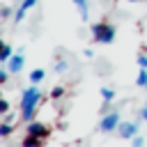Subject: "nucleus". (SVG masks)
<instances>
[{"label": "nucleus", "instance_id": "5", "mask_svg": "<svg viewBox=\"0 0 147 147\" xmlns=\"http://www.w3.org/2000/svg\"><path fill=\"white\" fill-rule=\"evenodd\" d=\"M117 133H119L122 138H133V136H138V126H136L133 122H119Z\"/></svg>", "mask_w": 147, "mask_h": 147}, {"label": "nucleus", "instance_id": "15", "mask_svg": "<svg viewBox=\"0 0 147 147\" xmlns=\"http://www.w3.org/2000/svg\"><path fill=\"white\" fill-rule=\"evenodd\" d=\"M101 96H103V101H113V96H115V92H113L110 87H103V90H101Z\"/></svg>", "mask_w": 147, "mask_h": 147}, {"label": "nucleus", "instance_id": "21", "mask_svg": "<svg viewBox=\"0 0 147 147\" xmlns=\"http://www.w3.org/2000/svg\"><path fill=\"white\" fill-rule=\"evenodd\" d=\"M2 46H5V41H2V39H0V48H2Z\"/></svg>", "mask_w": 147, "mask_h": 147}, {"label": "nucleus", "instance_id": "12", "mask_svg": "<svg viewBox=\"0 0 147 147\" xmlns=\"http://www.w3.org/2000/svg\"><path fill=\"white\" fill-rule=\"evenodd\" d=\"M136 83H138V87H145V83H147V69H140V74H138V78H136Z\"/></svg>", "mask_w": 147, "mask_h": 147}, {"label": "nucleus", "instance_id": "8", "mask_svg": "<svg viewBox=\"0 0 147 147\" xmlns=\"http://www.w3.org/2000/svg\"><path fill=\"white\" fill-rule=\"evenodd\" d=\"M23 69V55H11L9 60V71H21Z\"/></svg>", "mask_w": 147, "mask_h": 147}, {"label": "nucleus", "instance_id": "4", "mask_svg": "<svg viewBox=\"0 0 147 147\" xmlns=\"http://www.w3.org/2000/svg\"><path fill=\"white\" fill-rule=\"evenodd\" d=\"M28 133H30V136H39V138H48V136H51V126L32 119V122H28Z\"/></svg>", "mask_w": 147, "mask_h": 147}, {"label": "nucleus", "instance_id": "24", "mask_svg": "<svg viewBox=\"0 0 147 147\" xmlns=\"http://www.w3.org/2000/svg\"><path fill=\"white\" fill-rule=\"evenodd\" d=\"M145 90H147V83H145Z\"/></svg>", "mask_w": 147, "mask_h": 147}, {"label": "nucleus", "instance_id": "10", "mask_svg": "<svg viewBox=\"0 0 147 147\" xmlns=\"http://www.w3.org/2000/svg\"><path fill=\"white\" fill-rule=\"evenodd\" d=\"M62 96H64V87H62V85H55V87L51 90V99L55 101V99H62Z\"/></svg>", "mask_w": 147, "mask_h": 147}, {"label": "nucleus", "instance_id": "19", "mask_svg": "<svg viewBox=\"0 0 147 147\" xmlns=\"http://www.w3.org/2000/svg\"><path fill=\"white\" fill-rule=\"evenodd\" d=\"M5 80H7V71H2V69H0V85H2Z\"/></svg>", "mask_w": 147, "mask_h": 147}, {"label": "nucleus", "instance_id": "17", "mask_svg": "<svg viewBox=\"0 0 147 147\" xmlns=\"http://www.w3.org/2000/svg\"><path fill=\"white\" fill-rule=\"evenodd\" d=\"M138 64L140 69H147V55H138Z\"/></svg>", "mask_w": 147, "mask_h": 147}, {"label": "nucleus", "instance_id": "1", "mask_svg": "<svg viewBox=\"0 0 147 147\" xmlns=\"http://www.w3.org/2000/svg\"><path fill=\"white\" fill-rule=\"evenodd\" d=\"M41 101V92L37 87H28L21 96V117L25 122H32L34 119V113H37V103Z\"/></svg>", "mask_w": 147, "mask_h": 147}, {"label": "nucleus", "instance_id": "13", "mask_svg": "<svg viewBox=\"0 0 147 147\" xmlns=\"http://www.w3.org/2000/svg\"><path fill=\"white\" fill-rule=\"evenodd\" d=\"M41 78H44V71H41V69H34V71H32V74H30V80H32V83H34V85H37V83H39V80H41Z\"/></svg>", "mask_w": 147, "mask_h": 147}, {"label": "nucleus", "instance_id": "2", "mask_svg": "<svg viewBox=\"0 0 147 147\" xmlns=\"http://www.w3.org/2000/svg\"><path fill=\"white\" fill-rule=\"evenodd\" d=\"M92 37H94V41H99V44H110V41L115 39V28H113L108 21H99V23L92 25Z\"/></svg>", "mask_w": 147, "mask_h": 147}, {"label": "nucleus", "instance_id": "3", "mask_svg": "<svg viewBox=\"0 0 147 147\" xmlns=\"http://www.w3.org/2000/svg\"><path fill=\"white\" fill-rule=\"evenodd\" d=\"M117 126H119V115L117 113H106L101 117V122H99V131H103V133H110Z\"/></svg>", "mask_w": 147, "mask_h": 147}, {"label": "nucleus", "instance_id": "11", "mask_svg": "<svg viewBox=\"0 0 147 147\" xmlns=\"http://www.w3.org/2000/svg\"><path fill=\"white\" fill-rule=\"evenodd\" d=\"M74 2H76V7L80 9V16L87 18V0H74Z\"/></svg>", "mask_w": 147, "mask_h": 147}, {"label": "nucleus", "instance_id": "16", "mask_svg": "<svg viewBox=\"0 0 147 147\" xmlns=\"http://www.w3.org/2000/svg\"><path fill=\"white\" fill-rule=\"evenodd\" d=\"M5 113H9V101L0 99V115H5Z\"/></svg>", "mask_w": 147, "mask_h": 147}, {"label": "nucleus", "instance_id": "18", "mask_svg": "<svg viewBox=\"0 0 147 147\" xmlns=\"http://www.w3.org/2000/svg\"><path fill=\"white\" fill-rule=\"evenodd\" d=\"M142 145H145V140L140 136H133V147H142Z\"/></svg>", "mask_w": 147, "mask_h": 147}, {"label": "nucleus", "instance_id": "9", "mask_svg": "<svg viewBox=\"0 0 147 147\" xmlns=\"http://www.w3.org/2000/svg\"><path fill=\"white\" fill-rule=\"evenodd\" d=\"M9 60H11V46L5 44V46L0 48V62H9Z\"/></svg>", "mask_w": 147, "mask_h": 147}, {"label": "nucleus", "instance_id": "22", "mask_svg": "<svg viewBox=\"0 0 147 147\" xmlns=\"http://www.w3.org/2000/svg\"><path fill=\"white\" fill-rule=\"evenodd\" d=\"M129 2H140V0H129Z\"/></svg>", "mask_w": 147, "mask_h": 147}, {"label": "nucleus", "instance_id": "20", "mask_svg": "<svg viewBox=\"0 0 147 147\" xmlns=\"http://www.w3.org/2000/svg\"><path fill=\"white\" fill-rule=\"evenodd\" d=\"M142 117H145V119H147V106H145V108H142Z\"/></svg>", "mask_w": 147, "mask_h": 147}, {"label": "nucleus", "instance_id": "7", "mask_svg": "<svg viewBox=\"0 0 147 147\" xmlns=\"http://www.w3.org/2000/svg\"><path fill=\"white\" fill-rule=\"evenodd\" d=\"M34 5H37V0H23V2H21V7L16 9V21H23L25 11H28V9H32Z\"/></svg>", "mask_w": 147, "mask_h": 147}, {"label": "nucleus", "instance_id": "6", "mask_svg": "<svg viewBox=\"0 0 147 147\" xmlns=\"http://www.w3.org/2000/svg\"><path fill=\"white\" fill-rule=\"evenodd\" d=\"M21 147H44V138H39V136H30V133H25V138H23V142H21Z\"/></svg>", "mask_w": 147, "mask_h": 147}, {"label": "nucleus", "instance_id": "14", "mask_svg": "<svg viewBox=\"0 0 147 147\" xmlns=\"http://www.w3.org/2000/svg\"><path fill=\"white\" fill-rule=\"evenodd\" d=\"M11 131H14V126H11L9 122H5V124H0V136H2V138H5V136H9Z\"/></svg>", "mask_w": 147, "mask_h": 147}, {"label": "nucleus", "instance_id": "23", "mask_svg": "<svg viewBox=\"0 0 147 147\" xmlns=\"http://www.w3.org/2000/svg\"><path fill=\"white\" fill-rule=\"evenodd\" d=\"M0 99H2V92H0Z\"/></svg>", "mask_w": 147, "mask_h": 147}]
</instances>
